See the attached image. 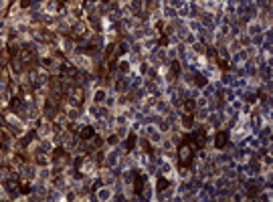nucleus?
Returning a JSON list of instances; mask_svg holds the SVG:
<instances>
[{
	"instance_id": "obj_1",
	"label": "nucleus",
	"mask_w": 273,
	"mask_h": 202,
	"mask_svg": "<svg viewBox=\"0 0 273 202\" xmlns=\"http://www.w3.org/2000/svg\"><path fill=\"white\" fill-rule=\"evenodd\" d=\"M225 138H227L225 133H219V136H217V146H219V148H223V144H225Z\"/></svg>"
}]
</instances>
